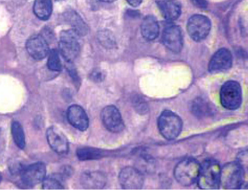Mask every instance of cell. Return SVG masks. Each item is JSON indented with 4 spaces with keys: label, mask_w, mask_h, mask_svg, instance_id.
Returning a JSON list of instances; mask_svg holds the SVG:
<instances>
[{
    "label": "cell",
    "mask_w": 248,
    "mask_h": 190,
    "mask_svg": "<svg viewBox=\"0 0 248 190\" xmlns=\"http://www.w3.org/2000/svg\"><path fill=\"white\" fill-rule=\"evenodd\" d=\"M46 138L49 146L56 153L65 155L69 151V142L64 134L55 126H51L46 131Z\"/></svg>",
    "instance_id": "12"
},
{
    "label": "cell",
    "mask_w": 248,
    "mask_h": 190,
    "mask_svg": "<svg viewBox=\"0 0 248 190\" xmlns=\"http://www.w3.org/2000/svg\"><path fill=\"white\" fill-rule=\"evenodd\" d=\"M11 132L13 138L17 146L23 149L26 146L25 133L21 124L17 121H14L11 125Z\"/></svg>",
    "instance_id": "23"
},
{
    "label": "cell",
    "mask_w": 248,
    "mask_h": 190,
    "mask_svg": "<svg viewBox=\"0 0 248 190\" xmlns=\"http://www.w3.org/2000/svg\"><path fill=\"white\" fill-rule=\"evenodd\" d=\"M48 55V68L52 72H61L62 70V66L59 52L56 49H53L49 52Z\"/></svg>",
    "instance_id": "24"
},
{
    "label": "cell",
    "mask_w": 248,
    "mask_h": 190,
    "mask_svg": "<svg viewBox=\"0 0 248 190\" xmlns=\"http://www.w3.org/2000/svg\"><path fill=\"white\" fill-rule=\"evenodd\" d=\"M98 40L103 46L106 48L112 49L116 47L115 39L109 31L103 30L100 31L98 35Z\"/></svg>",
    "instance_id": "25"
},
{
    "label": "cell",
    "mask_w": 248,
    "mask_h": 190,
    "mask_svg": "<svg viewBox=\"0 0 248 190\" xmlns=\"http://www.w3.org/2000/svg\"><path fill=\"white\" fill-rule=\"evenodd\" d=\"M119 181L121 187L124 190H140L144 185L142 174L132 167H126L121 170Z\"/></svg>",
    "instance_id": "10"
},
{
    "label": "cell",
    "mask_w": 248,
    "mask_h": 190,
    "mask_svg": "<svg viewBox=\"0 0 248 190\" xmlns=\"http://www.w3.org/2000/svg\"><path fill=\"white\" fill-rule=\"evenodd\" d=\"M67 118L70 124L80 131H86L90 126V119L87 113L80 105L70 106L67 111Z\"/></svg>",
    "instance_id": "15"
},
{
    "label": "cell",
    "mask_w": 248,
    "mask_h": 190,
    "mask_svg": "<svg viewBox=\"0 0 248 190\" xmlns=\"http://www.w3.org/2000/svg\"><path fill=\"white\" fill-rule=\"evenodd\" d=\"M72 63H67V69L69 74L71 76L76 87L79 88L80 85V80L76 69L72 66Z\"/></svg>",
    "instance_id": "28"
},
{
    "label": "cell",
    "mask_w": 248,
    "mask_h": 190,
    "mask_svg": "<svg viewBox=\"0 0 248 190\" xmlns=\"http://www.w3.org/2000/svg\"><path fill=\"white\" fill-rule=\"evenodd\" d=\"M1 176H0V182H1Z\"/></svg>",
    "instance_id": "33"
},
{
    "label": "cell",
    "mask_w": 248,
    "mask_h": 190,
    "mask_svg": "<svg viewBox=\"0 0 248 190\" xmlns=\"http://www.w3.org/2000/svg\"><path fill=\"white\" fill-rule=\"evenodd\" d=\"M141 31L145 39L149 41L156 39L160 31L156 18L151 15L146 16L141 25Z\"/></svg>",
    "instance_id": "19"
},
{
    "label": "cell",
    "mask_w": 248,
    "mask_h": 190,
    "mask_svg": "<svg viewBox=\"0 0 248 190\" xmlns=\"http://www.w3.org/2000/svg\"><path fill=\"white\" fill-rule=\"evenodd\" d=\"M89 78L94 82H101L103 81L106 78V73L103 70L100 69H94L90 73Z\"/></svg>",
    "instance_id": "27"
},
{
    "label": "cell",
    "mask_w": 248,
    "mask_h": 190,
    "mask_svg": "<svg viewBox=\"0 0 248 190\" xmlns=\"http://www.w3.org/2000/svg\"><path fill=\"white\" fill-rule=\"evenodd\" d=\"M162 41L165 47L175 54L180 53L183 47L182 31L179 27L171 25L165 28L162 34Z\"/></svg>",
    "instance_id": "11"
},
{
    "label": "cell",
    "mask_w": 248,
    "mask_h": 190,
    "mask_svg": "<svg viewBox=\"0 0 248 190\" xmlns=\"http://www.w3.org/2000/svg\"><path fill=\"white\" fill-rule=\"evenodd\" d=\"M232 56L230 50L221 48L213 55L208 64V71L212 73L223 72L230 69Z\"/></svg>",
    "instance_id": "13"
},
{
    "label": "cell",
    "mask_w": 248,
    "mask_h": 190,
    "mask_svg": "<svg viewBox=\"0 0 248 190\" xmlns=\"http://www.w3.org/2000/svg\"><path fill=\"white\" fill-rule=\"evenodd\" d=\"M5 139L3 131L0 130V153L3 150L5 147Z\"/></svg>",
    "instance_id": "30"
},
{
    "label": "cell",
    "mask_w": 248,
    "mask_h": 190,
    "mask_svg": "<svg viewBox=\"0 0 248 190\" xmlns=\"http://www.w3.org/2000/svg\"><path fill=\"white\" fill-rule=\"evenodd\" d=\"M158 8L163 16L169 21H173L181 15V5L176 0H158Z\"/></svg>",
    "instance_id": "17"
},
{
    "label": "cell",
    "mask_w": 248,
    "mask_h": 190,
    "mask_svg": "<svg viewBox=\"0 0 248 190\" xmlns=\"http://www.w3.org/2000/svg\"><path fill=\"white\" fill-rule=\"evenodd\" d=\"M99 1L105 3H111L116 1L117 0H99Z\"/></svg>",
    "instance_id": "32"
},
{
    "label": "cell",
    "mask_w": 248,
    "mask_h": 190,
    "mask_svg": "<svg viewBox=\"0 0 248 190\" xmlns=\"http://www.w3.org/2000/svg\"><path fill=\"white\" fill-rule=\"evenodd\" d=\"M67 22L72 25L73 30L78 36H86L88 32L87 24L77 12L68 10L65 14Z\"/></svg>",
    "instance_id": "21"
},
{
    "label": "cell",
    "mask_w": 248,
    "mask_h": 190,
    "mask_svg": "<svg viewBox=\"0 0 248 190\" xmlns=\"http://www.w3.org/2000/svg\"><path fill=\"white\" fill-rule=\"evenodd\" d=\"M126 1L133 7H138L141 4L143 0H126Z\"/></svg>",
    "instance_id": "31"
},
{
    "label": "cell",
    "mask_w": 248,
    "mask_h": 190,
    "mask_svg": "<svg viewBox=\"0 0 248 190\" xmlns=\"http://www.w3.org/2000/svg\"><path fill=\"white\" fill-rule=\"evenodd\" d=\"M43 188L46 190H56L64 189V187L59 179L50 176L43 180Z\"/></svg>",
    "instance_id": "26"
},
{
    "label": "cell",
    "mask_w": 248,
    "mask_h": 190,
    "mask_svg": "<svg viewBox=\"0 0 248 190\" xmlns=\"http://www.w3.org/2000/svg\"><path fill=\"white\" fill-rule=\"evenodd\" d=\"M78 35L72 30L62 31L60 35L59 49L61 55L67 63H72L80 52Z\"/></svg>",
    "instance_id": "6"
},
{
    "label": "cell",
    "mask_w": 248,
    "mask_h": 190,
    "mask_svg": "<svg viewBox=\"0 0 248 190\" xmlns=\"http://www.w3.org/2000/svg\"><path fill=\"white\" fill-rule=\"evenodd\" d=\"M183 123L179 116L172 111L165 110L157 119V128L160 134L167 140H173L180 135Z\"/></svg>",
    "instance_id": "1"
},
{
    "label": "cell",
    "mask_w": 248,
    "mask_h": 190,
    "mask_svg": "<svg viewBox=\"0 0 248 190\" xmlns=\"http://www.w3.org/2000/svg\"><path fill=\"white\" fill-rule=\"evenodd\" d=\"M33 11L35 15L40 20H48L53 11L52 0H35Z\"/></svg>",
    "instance_id": "22"
},
{
    "label": "cell",
    "mask_w": 248,
    "mask_h": 190,
    "mask_svg": "<svg viewBox=\"0 0 248 190\" xmlns=\"http://www.w3.org/2000/svg\"><path fill=\"white\" fill-rule=\"evenodd\" d=\"M193 115L199 118L209 117L214 116L215 107L209 101L202 98L195 99L191 105Z\"/></svg>",
    "instance_id": "18"
},
{
    "label": "cell",
    "mask_w": 248,
    "mask_h": 190,
    "mask_svg": "<svg viewBox=\"0 0 248 190\" xmlns=\"http://www.w3.org/2000/svg\"><path fill=\"white\" fill-rule=\"evenodd\" d=\"M109 155V151L96 147H80L76 151V155L80 161L99 160Z\"/></svg>",
    "instance_id": "20"
},
{
    "label": "cell",
    "mask_w": 248,
    "mask_h": 190,
    "mask_svg": "<svg viewBox=\"0 0 248 190\" xmlns=\"http://www.w3.org/2000/svg\"><path fill=\"white\" fill-rule=\"evenodd\" d=\"M220 103L225 109L236 110L243 102L242 88L238 82L230 80L225 82L220 91Z\"/></svg>",
    "instance_id": "5"
},
{
    "label": "cell",
    "mask_w": 248,
    "mask_h": 190,
    "mask_svg": "<svg viewBox=\"0 0 248 190\" xmlns=\"http://www.w3.org/2000/svg\"><path fill=\"white\" fill-rule=\"evenodd\" d=\"M211 22L209 18L202 15L192 16L187 24L188 34L196 42L205 40L211 31Z\"/></svg>",
    "instance_id": "7"
},
{
    "label": "cell",
    "mask_w": 248,
    "mask_h": 190,
    "mask_svg": "<svg viewBox=\"0 0 248 190\" xmlns=\"http://www.w3.org/2000/svg\"><path fill=\"white\" fill-rule=\"evenodd\" d=\"M221 168L219 164L212 160L201 164L198 185L202 190H217L220 186Z\"/></svg>",
    "instance_id": "2"
},
{
    "label": "cell",
    "mask_w": 248,
    "mask_h": 190,
    "mask_svg": "<svg viewBox=\"0 0 248 190\" xmlns=\"http://www.w3.org/2000/svg\"><path fill=\"white\" fill-rule=\"evenodd\" d=\"M102 123L110 132L119 133L123 131L125 125L122 115L114 105H108L102 110L100 114Z\"/></svg>",
    "instance_id": "8"
},
{
    "label": "cell",
    "mask_w": 248,
    "mask_h": 190,
    "mask_svg": "<svg viewBox=\"0 0 248 190\" xmlns=\"http://www.w3.org/2000/svg\"><path fill=\"white\" fill-rule=\"evenodd\" d=\"M26 47L29 55L37 60L45 58L49 53L48 43L45 37L41 35L31 37L27 42Z\"/></svg>",
    "instance_id": "14"
},
{
    "label": "cell",
    "mask_w": 248,
    "mask_h": 190,
    "mask_svg": "<svg viewBox=\"0 0 248 190\" xmlns=\"http://www.w3.org/2000/svg\"><path fill=\"white\" fill-rule=\"evenodd\" d=\"M245 170L236 162L227 163L221 168L220 186L225 190H237L245 183Z\"/></svg>",
    "instance_id": "3"
},
{
    "label": "cell",
    "mask_w": 248,
    "mask_h": 190,
    "mask_svg": "<svg viewBox=\"0 0 248 190\" xmlns=\"http://www.w3.org/2000/svg\"><path fill=\"white\" fill-rule=\"evenodd\" d=\"M201 164L193 158H187L178 163L174 170L175 180L184 187H189L198 180Z\"/></svg>",
    "instance_id": "4"
},
{
    "label": "cell",
    "mask_w": 248,
    "mask_h": 190,
    "mask_svg": "<svg viewBox=\"0 0 248 190\" xmlns=\"http://www.w3.org/2000/svg\"><path fill=\"white\" fill-rule=\"evenodd\" d=\"M80 184L86 189H103L106 186L107 177L105 174L99 172H86L80 176Z\"/></svg>",
    "instance_id": "16"
},
{
    "label": "cell",
    "mask_w": 248,
    "mask_h": 190,
    "mask_svg": "<svg viewBox=\"0 0 248 190\" xmlns=\"http://www.w3.org/2000/svg\"><path fill=\"white\" fill-rule=\"evenodd\" d=\"M46 175L45 163L37 162L30 164L22 170L21 179L24 185L34 187L42 182L46 178Z\"/></svg>",
    "instance_id": "9"
},
{
    "label": "cell",
    "mask_w": 248,
    "mask_h": 190,
    "mask_svg": "<svg viewBox=\"0 0 248 190\" xmlns=\"http://www.w3.org/2000/svg\"><path fill=\"white\" fill-rule=\"evenodd\" d=\"M190 1L197 8L202 9L207 8L208 3L207 0H190Z\"/></svg>",
    "instance_id": "29"
}]
</instances>
